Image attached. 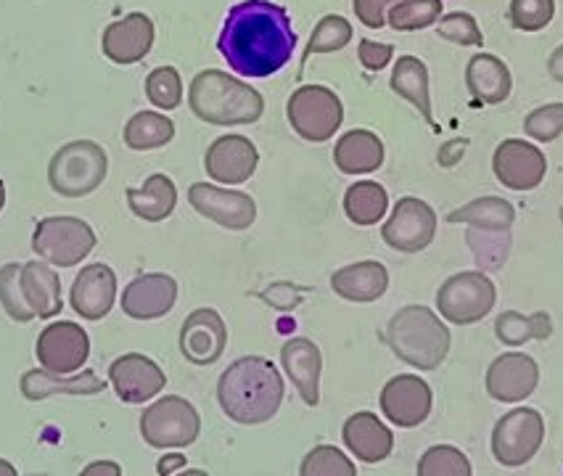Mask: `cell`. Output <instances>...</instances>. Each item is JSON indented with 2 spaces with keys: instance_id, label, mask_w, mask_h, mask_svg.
<instances>
[{
  "instance_id": "d4e9b609",
  "label": "cell",
  "mask_w": 563,
  "mask_h": 476,
  "mask_svg": "<svg viewBox=\"0 0 563 476\" xmlns=\"http://www.w3.org/2000/svg\"><path fill=\"white\" fill-rule=\"evenodd\" d=\"M107 389V381L96 370H82L77 376L54 374V370H27L22 376V395L32 402L48 400L54 395H101Z\"/></svg>"
},
{
  "instance_id": "7c38bea8",
  "label": "cell",
  "mask_w": 563,
  "mask_h": 476,
  "mask_svg": "<svg viewBox=\"0 0 563 476\" xmlns=\"http://www.w3.org/2000/svg\"><path fill=\"white\" fill-rule=\"evenodd\" d=\"M188 201L201 218L212 220L228 231H246L257 220V204L244 191H225L212 182H194L188 188Z\"/></svg>"
},
{
  "instance_id": "cb8c5ba5",
  "label": "cell",
  "mask_w": 563,
  "mask_h": 476,
  "mask_svg": "<svg viewBox=\"0 0 563 476\" xmlns=\"http://www.w3.org/2000/svg\"><path fill=\"white\" fill-rule=\"evenodd\" d=\"M342 440L346 450L363 463H382L391 455L395 450V436L391 429L382 423L376 413H363L350 416L342 429Z\"/></svg>"
},
{
  "instance_id": "bcb514c9",
  "label": "cell",
  "mask_w": 563,
  "mask_h": 476,
  "mask_svg": "<svg viewBox=\"0 0 563 476\" xmlns=\"http://www.w3.org/2000/svg\"><path fill=\"white\" fill-rule=\"evenodd\" d=\"M395 56V45L389 43H376V41H360L357 45V58L368 71H382L386 64Z\"/></svg>"
},
{
  "instance_id": "8992f818",
  "label": "cell",
  "mask_w": 563,
  "mask_h": 476,
  "mask_svg": "<svg viewBox=\"0 0 563 476\" xmlns=\"http://www.w3.org/2000/svg\"><path fill=\"white\" fill-rule=\"evenodd\" d=\"M286 117H289V125L299 139L325 143L342 128L344 107L342 99L325 85H302L289 96Z\"/></svg>"
},
{
  "instance_id": "83f0119b",
  "label": "cell",
  "mask_w": 563,
  "mask_h": 476,
  "mask_svg": "<svg viewBox=\"0 0 563 476\" xmlns=\"http://www.w3.org/2000/svg\"><path fill=\"white\" fill-rule=\"evenodd\" d=\"M384 143L371 130H350L333 148V162L344 175H368L384 165Z\"/></svg>"
},
{
  "instance_id": "4316f807",
  "label": "cell",
  "mask_w": 563,
  "mask_h": 476,
  "mask_svg": "<svg viewBox=\"0 0 563 476\" xmlns=\"http://www.w3.org/2000/svg\"><path fill=\"white\" fill-rule=\"evenodd\" d=\"M466 88L474 103H503L514 90L508 64L493 54H476L466 67Z\"/></svg>"
},
{
  "instance_id": "db71d44e",
  "label": "cell",
  "mask_w": 563,
  "mask_h": 476,
  "mask_svg": "<svg viewBox=\"0 0 563 476\" xmlns=\"http://www.w3.org/2000/svg\"><path fill=\"white\" fill-rule=\"evenodd\" d=\"M3 207H5V186L3 180H0V212H3Z\"/></svg>"
},
{
  "instance_id": "8d00e7d4",
  "label": "cell",
  "mask_w": 563,
  "mask_h": 476,
  "mask_svg": "<svg viewBox=\"0 0 563 476\" xmlns=\"http://www.w3.org/2000/svg\"><path fill=\"white\" fill-rule=\"evenodd\" d=\"M466 241L482 270H497L508 259L510 231H482V228H471Z\"/></svg>"
},
{
  "instance_id": "9c48e42d",
  "label": "cell",
  "mask_w": 563,
  "mask_h": 476,
  "mask_svg": "<svg viewBox=\"0 0 563 476\" xmlns=\"http://www.w3.org/2000/svg\"><path fill=\"white\" fill-rule=\"evenodd\" d=\"M96 233L80 218H45L32 233V252L56 267H75L96 250Z\"/></svg>"
},
{
  "instance_id": "1f68e13d",
  "label": "cell",
  "mask_w": 563,
  "mask_h": 476,
  "mask_svg": "<svg viewBox=\"0 0 563 476\" xmlns=\"http://www.w3.org/2000/svg\"><path fill=\"white\" fill-rule=\"evenodd\" d=\"M448 223H463L471 228H482V231H510V225L516 223V210L506 199L484 197L468 201L461 210L450 212Z\"/></svg>"
},
{
  "instance_id": "f6af8a7d",
  "label": "cell",
  "mask_w": 563,
  "mask_h": 476,
  "mask_svg": "<svg viewBox=\"0 0 563 476\" xmlns=\"http://www.w3.org/2000/svg\"><path fill=\"white\" fill-rule=\"evenodd\" d=\"M523 133L532 141L550 143L563 133V103H548V107L534 109L523 120Z\"/></svg>"
},
{
  "instance_id": "7402d4cb",
  "label": "cell",
  "mask_w": 563,
  "mask_h": 476,
  "mask_svg": "<svg viewBox=\"0 0 563 476\" xmlns=\"http://www.w3.org/2000/svg\"><path fill=\"white\" fill-rule=\"evenodd\" d=\"M103 54L114 64H137L154 45V22L146 14H128L103 30Z\"/></svg>"
},
{
  "instance_id": "f907efd6",
  "label": "cell",
  "mask_w": 563,
  "mask_h": 476,
  "mask_svg": "<svg viewBox=\"0 0 563 476\" xmlns=\"http://www.w3.org/2000/svg\"><path fill=\"white\" fill-rule=\"evenodd\" d=\"M183 466H188V461H186V455H165V458L159 461V466H156V474H162V476H167V474H175V472H180Z\"/></svg>"
},
{
  "instance_id": "681fc988",
  "label": "cell",
  "mask_w": 563,
  "mask_h": 476,
  "mask_svg": "<svg viewBox=\"0 0 563 476\" xmlns=\"http://www.w3.org/2000/svg\"><path fill=\"white\" fill-rule=\"evenodd\" d=\"M120 474H122V468L111 461L90 463V466L82 472V476H120Z\"/></svg>"
},
{
  "instance_id": "9a60e30c",
  "label": "cell",
  "mask_w": 563,
  "mask_h": 476,
  "mask_svg": "<svg viewBox=\"0 0 563 476\" xmlns=\"http://www.w3.org/2000/svg\"><path fill=\"white\" fill-rule=\"evenodd\" d=\"M37 361L54 374H77L90 355V339L82 325L71 321H56L37 336Z\"/></svg>"
},
{
  "instance_id": "30bf717a",
  "label": "cell",
  "mask_w": 563,
  "mask_h": 476,
  "mask_svg": "<svg viewBox=\"0 0 563 476\" xmlns=\"http://www.w3.org/2000/svg\"><path fill=\"white\" fill-rule=\"evenodd\" d=\"M542 440H545V421H542L540 410H508V413L495 423L493 455L500 466L521 468L540 453Z\"/></svg>"
},
{
  "instance_id": "ac0fdd59",
  "label": "cell",
  "mask_w": 563,
  "mask_h": 476,
  "mask_svg": "<svg viewBox=\"0 0 563 476\" xmlns=\"http://www.w3.org/2000/svg\"><path fill=\"white\" fill-rule=\"evenodd\" d=\"M228 347V329L218 310L201 308L194 310L183 321L180 352L188 363L212 365L222 357Z\"/></svg>"
},
{
  "instance_id": "d590c367",
  "label": "cell",
  "mask_w": 563,
  "mask_h": 476,
  "mask_svg": "<svg viewBox=\"0 0 563 476\" xmlns=\"http://www.w3.org/2000/svg\"><path fill=\"white\" fill-rule=\"evenodd\" d=\"M442 9V0H399L386 14V24L397 32L427 30L440 22Z\"/></svg>"
},
{
  "instance_id": "7dc6e473",
  "label": "cell",
  "mask_w": 563,
  "mask_h": 476,
  "mask_svg": "<svg viewBox=\"0 0 563 476\" xmlns=\"http://www.w3.org/2000/svg\"><path fill=\"white\" fill-rule=\"evenodd\" d=\"M399 0H355V16L365 27L382 30L386 24V14H389L391 5H397Z\"/></svg>"
},
{
  "instance_id": "b9f144b4",
  "label": "cell",
  "mask_w": 563,
  "mask_h": 476,
  "mask_svg": "<svg viewBox=\"0 0 563 476\" xmlns=\"http://www.w3.org/2000/svg\"><path fill=\"white\" fill-rule=\"evenodd\" d=\"M146 96L154 107L162 112L178 109L183 101V80L175 67H156L152 75L146 77Z\"/></svg>"
},
{
  "instance_id": "60d3db41",
  "label": "cell",
  "mask_w": 563,
  "mask_h": 476,
  "mask_svg": "<svg viewBox=\"0 0 563 476\" xmlns=\"http://www.w3.org/2000/svg\"><path fill=\"white\" fill-rule=\"evenodd\" d=\"M19 276H22V265L9 263L0 267V305H3V310L9 312L11 321L30 323L35 321V312H32L27 308V302H24Z\"/></svg>"
},
{
  "instance_id": "11a10c76",
  "label": "cell",
  "mask_w": 563,
  "mask_h": 476,
  "mask_svg": "<svg viewBox=\"0 0 563 476\" xmlns=\"http://www.w3.org/2000/svg\"><path fill=\"white\" fill-rule=\"evenodd\" d=\"M561 223H563V207H561Z\"/></svg>"
},
{
  "instance_id": "836d02e7",
  "label": "cell",
  "mask_w": 563,
  "mask_h": 476,
  "mask_svg": "<svg viewBox=\"0 0 563 476\" xmlns=\"http://www.w3.org/2000/svg\"><path fill=\"white\" fill-rule=\"evenodd\" d=\"M175 139V122L162 112H137L124 125V143L133 152H152Z\"/></svg>"
},
{
  "instance_id": "d6a6232c",
  "label": "cell",
  "mask_w": 563,
  "mask_h": 476,
  "mask_svg": "<svg viewBox=\"0 0 563 476\" xmlns=\"http://www.w3.org/2000/svg\"><path fill=\"white\" fill-rule=\"evenodd\" d=\"M389 210V193L382 182L360 180L346 188L344 193V212L355 225H376Z\"/></svg>"
},
{
  "instance_id": "7bdbcfd3",
  "label": "cell",
  "mask_w": 563,
  "mask_h": 476,
  "mask_svg": "<svg viewBox=\"0 0 563 476\" xmlns=\"http://www.w3.org/2000/svg\"><path fill=\"white\" fill-rule=\"evenodd\" d=\"M555 16V0H510L508 19L516 30L540 32Z\"/></svg>"
},
{
  "instance_id": "ba28073f",
  "label": "cell",
  "mask_w": 563,
  "mask_h": 476,
  "mask_svg": "<svg viewBox=\"0 0 563 476\" xmlns=\"http://www.w3.org/2000/svg\"><path fill=\"white\" fill-rule=\"evenodd\" d=\"M497 302L493 278L482 270H466L450 276L437 291V310L444 321L474 325L489 316Z\"/></svg>"
},
{
  "instance_id": "c3c4849f",
  "label": "cell",
  "mask_w": 563,
  "mask_h": 476,
  "mask_svg": "<svg viewBox=\"0 0 563 476\" xmlns=\"http://www.w3.org/2000/svg\"><path fill=\"white\" fill-rule=\"evenodd\" d=\"M466 146H468L466 139H455V141L444 143L440 156H437V162H440L442 167H455L457 162L463 159V154H466Z\"/></svg>"
},
{
  "instance_id": "2e32d148",
  "label": "cell",
  "mask_w": 563,
  "mask_h": 476,
  "mask_svg": "<svg viewBox=\"0 0 563 476\" xmlns=\"http://www.w3.org/2000/svg\"><path fill=\"white\" fill-rule=\"evenodd\" d=\"M109 381L122 402L141 406V402L154 400L165 389L167 376L152 357L141 355V352H130V355L117 357L109 365Z\"/></svg>"
},
{
  "instance_id": "e575fe53",
  "label": "cell",
  "mask_w": 563,
  "mask_h": 476,
  "mask_svg": "<svg viewBox=\"0 0 563 476\" xmlns=\"http://www.w3.org/2000/svg\"><path fill=\"white\" fill-rule=\"evenodd\" d=\"M553 331L548 312H534V316H521L516 310H506L495 323L497 342L506 344V347H521L529 339H548Z\"/></svg>"
},
{
  "instance_id": "e0dca14e",
  "label": "cell",
  "mask_w": 563,
  "mask_h": 476,
  "mask_svg": "<svg viewBox=\"0 0 563 476\" xmlns=\"http://www.w3.org/2000/svg\"><path fill=\"white\" fill-rule=\"evenodd\" d=\"M540 384V365L523 352H506L487 368L484 387L495 402H521L534 395Z\"/></svg>"
},
{
  "instance_id": "f1b7e54d",
  "label": "cell",
  "mask_w": 563,
  "mask_h": 476,
  "mask_svg": "<svg viewBox=\"0 0 563 476\" xmlns=\"http://www.w3.org/2000/svg\"><path fill=\"white\" fill-rule=\"evenodd\" d=\"M22 297L27 302V308L35 312V318H56L62 312V280L45 263H32L22 265Z\"/></svg>"
},
{
  "instance_id": "74e56055",
  "label": "cell",
  "mask_w": 563,
  "mask_h": 476,
  "mask_svg": "<svg viewBox=\"0 0 563 476\" xmlns=\"http://www.w3.org/2000/svg\"><path fill=\"white\" fill-rule=\"evenodd\" d=\"M418 476H471V461L466 453L453 445H434L418 461Z\"/></svg>"
},
{
  "instance_id": "6da1fadb",
  "label": "cell",
  "mask_w": 563,
  "mask_h": 476,
  "mask_svg": "<svg viewBox=\"0 0 563 476\" xmlns=\"http://www.w3.org/2000/svg\"><path fill=\"white\" fill-rule=\"evenodd\" d=\"M218 48L235 75L262 80L291 62L297 32L284 5L273 0H241L222 22Z\"/></svg>"
},
{
  "instance_id": "5b68a950",
  "label": "cell",
  "mask_w": 563,
  "mask_h": 476,
  "mask_svg": "<svg viewBox=\"0 0 563 476\" xmlns=\"http://www.w3.org/2000/svg\"><path fill=\"white\" fill-rule=\"evenodd\" d=\"M107 152L96 141H71L51 159L48 182L58 197L80 199L107 180Z\"/></svg>"
},
{
  "instance_id": "5bb4252c",
  "label": "cell",
  "mask_w": 563,
  "mask_h": 476,
  "mask_svg": "<svg viewBox=\"0 0 563 476\" xmlns=\"http://www.w3.org/2000/svg\"><path fill=\"white\" fill-rule=\"evenodd\" d=\"M493 169L508 191H534L545 180L548 159L534 143L508 139L495 148Z\"/></svg>"
},
{
  "instance_id": "8fae6325",
  "label": "cell",
  "mask_w": 563,
  "mask_h": 476,
  "mask_svg": "<svg viewBox=\"0 0 563 476\" xmlns=\"http://www.w3.org/2000/svg\"><path fill=\"white\" fill-rule=\"evenodd\" d=\"M437 233V212L431 210L423 199L405 197L395 204V212L389 214L382 228V239L395 252L416 254L423 252L434 241Z\"/></svg>"
},
{
  "instance_id": "44dd1931",
  "label": "cell",
  "mask_w": 563,
  "mask_h": 476,
  "mask_svg": "<svg viewBox=\"0 0 563 476\" xmlns=\"http://www.w3.org/2000/svg\"><path fill=\"white\" fill-rule=\"evenodd\" d=\"M117 302V276L109 265L96 263L82 267L71 284V310L88 321L107 318Z\"/></svg>"
},
{
  "instance_id": "f35d334b",
  "label": "cell",
  "mask_w": 563,
  "mask_h": 476,
  "mask_svg": "<svg viewBox=\"0 0 563 476\" xmlns=\"http://www.w3.org/2000/svg\"><path fill=\"white\" fill-rule=\"evenodd\" d=\"M352 41V24L344 16L329 14L318 22V27L312 30L310 43H307L302 64L312 54H333V51H342L346 43Z\"/></svg>"
},
{
  "instance_id": "ee69618b",
  "label": "cell",
  "mask_w": 563,
  "mask_h": 476,
  "mask_svg": "<svg viewBox=\"0 0 563 476\" xmlns=\"http://www.w3.org/2000/svg\"><path fill=\"white\" fill-rule=\"evenodd\" d=\"M437 35L442 41L455 43V45H482L484 35L476 24V19L466 14V11H453V14H444L437 22Z\"/></svg>"
},
{
  "instance_id": "484cf974",
  "label": "cell",
  "mask_w": 563,
  "mask_h": 476,
  "mask_svg": "<svg viewBox=\"0 0 563 476\" xmlns=\"http://www.w3.org/2000/svg\"><path fill=\"white\" fill-rule=\"evenodd\" d=\"M331 289L346 302H376L389 289V270L376 259L346 265L331 276Z\"/></svg>"
},
{
  "instance_id": "816d5d0a",
  "label": "cell",
  "mask_w": 563,
  "mask_h": 476,
  "mask_svg": "<svg viewBox=\"0 0 563 476\" xmlns=\"http://www.w3.org/2000/svg\"><path fill=\"white\" fill-rule=\"evenodd\" d=\"M548 71H550V77H553L555 82L563 85V45H559V48H555L553 54H550Z\"/></svg>"
},
{
  "instance_id": "f546056e",
  "label": "cell",
  "mask_w": 563,
  "mask_h": 476,
  "mask_svg": "<svg viewBox=\"0 0 563 476\" xmlns=\"http://www.w3.org/2000/svg\"><path fill=\"white\" fill-rule=\"evenodd\" d=\"M128 204L135 218L146 223H162L178 207V188L167 175L156 173L141 188H128Z\"/></svg>"
},
{
  "instance_id": "603a6c76",
  "label": "cell",
  "mask_w": 563,
  "mask_h": 476,
  "mask_svg": "<svg viewBox=\"0 0 563 476\" xmlns=\"http://www.w3.org/2000/svg\"><path fill=\"white\" fill-rule=\"evenodd\" d=\"M280 363L286 376L297 387V392L310 408L320 402V370H323V355L312 339L294 336L280 347Z\"/></svg>"
},
{
  "instance_id": "4fadbf2b",
  "label": "cell",
  "mask_w": 563,
  "mask_h": 476,
  "mask_svg": "<svg viewBox=\"0 0 563 476\" xmlns=\"http://www.w3.org/2000/svg\"><path fill=\"white\" fill-rule=\"evenodd\" d=\"M378 406H382L386 421L399 429H412L421 427L431 416L434 395H431V387L421 376L402 374L384 384Z\"/></svg>"
},
{
  "instance_id": "3957f363",
  "label": "cell",
  "mask_w": 563,
  "mask_h": 476,
  "mask_svg": "<svg viewBox=\"0 0 563 476\" xmlns=\"http://www.w3.org/2000/svg\"><path fill=\"white\" fill-rule=\"evenodd\" d=\"M188 107L199 120L218 128L252 125L265 112V99L252 85L220 69H205L191 80Z\"/></svg>"
},
{
  "instance_id": "277c9868",
  "label": "cell",
  "mask_w": 563,
  "mask_h": 476,
  "mask_svg": "<svg viewBox=\"0 0 563 476\" xmlns=\"http://www.w3.org/2000/svg\"><path fill=\"white\" fill-rule=\"evenodd\" d=\"M386 344L402 363L418 370H437L450 352V331L442 318L423 305L397 310L386 323Z\"/></svg>"
},
{
  "instance_id": "d6986e66",
  "label": "cell",
  "mask_w": 563,
  "mask_h": 476,
  "mask_svg": "<svg viewBox=\"0 0 563 476\" xmlns=\"http://www.w3.org/2000/svg\"><path fill=\"white\" fill-rule=\"evenodd\" d=\"M178 302V280L167 273H146L122 291V310L133 321L165 318Z\"/></svg>"
},
{
  "instance_id": "7a4b0ae2",
  "label": "cell",
  "mask_w": 563,
  "mask_h": 476,
  "mask_svg": "<svg viewBox=\"0 0 563 476\" xmlns=\"http://www.w3.org/2000/svg\"><path fill=\"white\" fill-rule=\"evenodd\" d=\"M286 384L273 361L246 355L231 363L218 381V402L222 413L241 427H257L271 421L284 402Z\"/></svg>"
},
{
  "instance_id": "f5cc1de1",
  "label": "cell",
  "mask_w": 563,
  "mask_h": 476,
  "mask_svg": "<svg viewBox=\"0 0 563 476\" xmlns=\"http://www.w3.org/2000/svg\"><path fill=\"white\" fill-rule=\"evenodd\" d=\"M0 476H16V468L9 461H0Z\"/></svg>"
},
{
  "instance_id": "ffe728a7",
  "label": "cell",
  "mask_w": 563,
  "mask_h": 476,
  "mask_svg": "<svg viewBox=\"0 0 563 476\" xmlns=\"http://www.w3.org/2000/svg\"><path fill=\"white\" fill-rule=\"evenodd\" d=\"M260 165V152L244 135H222L207 148L205 169L212 180L225 186H241Z\"/></svg>"
},
{
  "instance_id": "52a82bcc",
  "label": "cell",
  "mask_w": 563,
  "mask_h": 476,
  "mask_svg": "<svg viewBox=\"0 0 563 476\" xmlns=\"http://www.w3.org/2000/svg\"><path fill=\"white\" fill-rule=\"evenodd\" d=\"M199 434V410L178 395H167L152 402L141 416V436L148 447L180 450L194 445Z\"/></svg>"
},
{
  "instance_id": "4dcf8cb0",
  "label": "cell",
  "mask_w": 563,
  "mask_h": 476,
  "mask_svg": "<svg viewBox=\"0 0 563 476\" xmlns=\"http://www.w3.org/2000/svg\"><path fill=\"white\" fill-rule=\"evenodd\" d=\"M391 90L397 96H402L405 101H410L418 112L423 114V120L431 128H437L434 114H431V99H429V69L427 64L418 56H399L391 71Z\"/></svg>"
},
{
  "instance_id": "ab89813d",
  "label": "cell",
  "mask_w": 563,
  "mask_h": 476,
  "mask_svg": "<svg viewBox=\"0 0 563 476\" xmlns=\"http://www.w3.org/2000/svg\"><path fill=\"white\" fill-rule=\"evenodd\" d=\"M302 476H355L357 468L346 458L339 447L320 445L305 455L302 466H299Z\"/></svg>"
}]
</instances>
